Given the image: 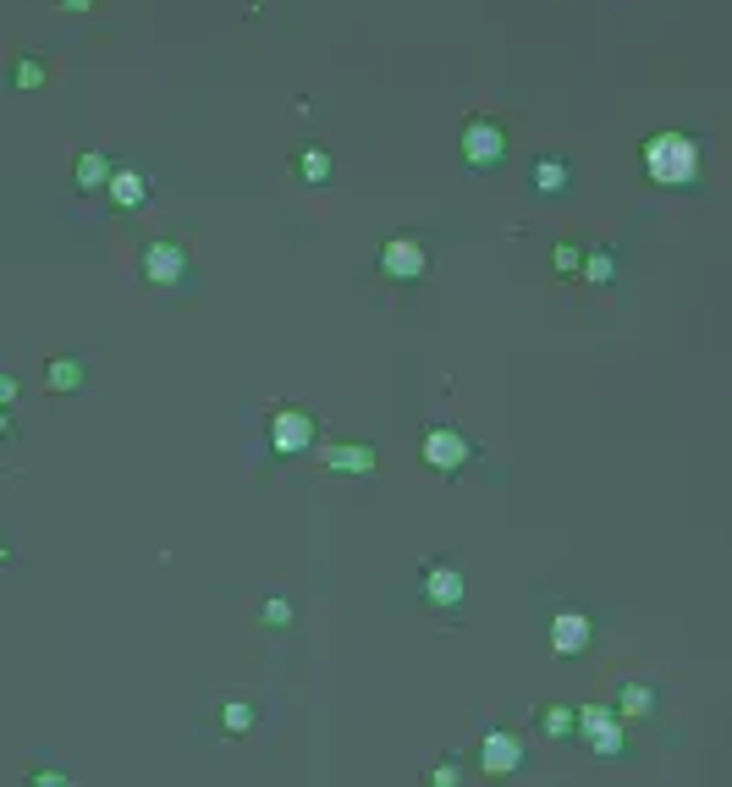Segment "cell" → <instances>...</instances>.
Wrapping results in <instances>:
<instances>
[{
    "instance_id": "obj_19",
    "label": "cell",
    "mask_w": 732,
    "mask_h": 787,
    "mask_svg": "<svg viewBox=\"0 0 732 787\" xmlns=\"http://www.w3.org/2000/svg\"><path fill=\"white\" fill-rule=\"evenodd\" d=\"M540 732H545V738H573V710H567V705H551V710L540 716Z\"/></svg>"
},
{
    "instance_id": "obj_28",
    "label": "cell",
    "mask_w": 732,
    "mask_h": 787,
    "mask_svg": "<svg viewBox=\"0 0 732 787\" xmlns=\"http://www.w3.org/2000/svg\"><path fill=\"white\" fill-rule=\"evenodd\" d=\"M0 435H12V408H0Z\"/></svg>"
},
{
    "instance_id": "obj_21",
    "label": "cell",
    "mask_w": 732,
    "mask_h": 787,
    "mask_svg": "<svg viewBox=\"0 0 732 787\" xmlns=\"http://www.w3.org/2000/svg\"><path fill=\"white\" fill-rule=\"evenodd\" d=\"M430 787H463V765L457 760H435L430 765Z\"/></svg>"
},
{
    "instance_id": "obj_1",
    "label": "cell",
    "mask_w": 732,
    "mask_h": 787,
    "mask_svg": "<svg viewBox=\"0 0 732 787\" xmlns=\"http://www.w3.org/2000/svg\"><path fill=\"white\" fill-rule=\"evenodd\" d=\"M644 171H650L661 188H688V182L699 177V144L688 133H655L644 138Z\"/></svg>"
},
{
    "instance_id": "obj_15",
    "label": "cell",
    "mask_w": 732,
    "mask_h": 787,
    "mask_svg": "<svg viewBox=\"0 0 732 787\" xmlns=\"http://www.w3.org/2000/svg\"><path fill=\"white\" fill-rule=\"evenodd\" d=\"M325 463L347 468V474H369L375 468V446H325Z\"/></svg>"
},
{
    "instance_id": "obj_5",
    "label": "cell",
    "mask_w": 732,
    "mask_h": 787,
    "mask_svg": "<svg viewBox=\"0 0 732 787\" xmlns=\"http://www.w3.org/2000/svg\"><path fill=\"white\" fill-rule=\"evenodd\" d=\"M424 270H430V254H424L419 237H391L380 248V276L386 281H419Z\"/></svg>"
},
{
    "instance_id": "obj_13",
    "label": "cell",
    "mask_w": 732,
    "mask_h": 787,
    "mask_svg": "<svg viewBox=\"0 0 732 787\" xmlns=\"http://www.w3.org/2000/svg\"><path fill=\"white\" fill-rule=\"evenodd\" d=\"M215 721H221V732L243 738V732H254V727H259V710L248 705V699H226V705L215 710Z\"/></svg>"
},
{
    "instance_id": "obj_25",
    "label": "cell",
    "mask_w": 732,
    "mask_h": 787,
    "mask_svg": "<svg viewBox=\"0 0 732 787\" xmlns=\"http://www.w3.org/2000/svg\"><path fill=\"white\" fill-rule=\"evenodd\" d=\"M28 787H72V776H61V771H34V776H28Z\"/></svg>"
},
{
    "instance_id": "obj_14",
    "label": "cell",
    "mask_w": 732,
    "mask_h": 787,
    "mask_svg": "<svg viewBox=\"0 0 732 787\" xmlns=\"http://www.w3.org/2000/svg\"><path fill=\"white\" fill-rule=\"evenodd\" d=\"M611 710H617V716H650V710H655V688L650 683H622L617 688V705H611Z\"/></svg>"
},
{
    "instance_id": "obj_12",
    "label": "cell",
    "mask_w": 732,
    "mask_h": 787,
    "mask_svg": "<svg viewBox=\"0 0 732 787\" xmlns=\"http://www.w3.org/2000/svg\"><path fill=\"white\" fill-rule=\"evenodd\" d=\"M105 188H111V199L122 204V210H138V204L149 199V182H144V171H111V182H105Z\"/></svg>"
},
{
    "instance_id": "obj_18",
    "label": "cell",
    "mask_w": 732,
    "mask_h": 787,
    "mask_svg": "<svg viewBox=\"0 0 732 787\" xmlns=\"http://www.w3.org/2000/svg\"><path fill=\"white\" fill-rule=\"evenodd\" d=\"M578 270H584V281H595V287H606V281L617 276V259H611L606 248H595V254H584V265H578Z\"/></svg>"
},
{
    "instance_id": "obj_6",
    "label": "cell",
    "mask_w": 732,
    "mask_h": 787,
    "mask_svg": "<svg viewBox=\"0 0 732 787\" xmlns=\"http://www.w3.org/2000/svg\"><path fill=\"white\" fill-rule=\"evenodd\" d=\"M523 754H529V743H523L518 732H507V727L485 732V743H479V765H485L490 776H518Z\"/></svg>"
},
{
    "instance_id": "obj_16",
    "label": "cell",
    "mask_w": 732,
    "mask_h": 787,
    "mask_svg": "<svg viewBox=\"0 0 732 787\" xmlns=\"http://www.w3.org/2000/svg\"><path fill=\"white\" fill-rule=\"evenodd\" d=\"M529 182H534L540 193H562V188H567V166H562L556 155H545V160H534V177H529Z\"/></svg>"
},
{
    "instance_id": "obj_24",
    "label": "cell",
    "mask_w": 732,
    "mask_h": 787,
    "mask_svg": "<svg viewBox=\"0 0 732 787\" xmlns=\"http://www.w3.org/2000/svg\"><path fill=\"white\" fill-rule=\"evenodd\" d=\"M551 259H556V270H562V276H578V265H584V254H578L573 243H556Z\"/></svg>"
},
{
    "instance_id": "obj_23",
    "label": "cell",
    "mask_w": 732,
    "mask_h": 787,
    "mask_svg": "<svg viewBox=\"0 0 732 787\" xmlns=\"http://www.w3.org/2000/svg\"><path fill=\"white\" fill-rule=\"evenodd\" d=\"M259 617H265L270 628H287V622H292V606H287V600H281V595H270L265 606H259Z\"/></svg>"
},
{
    "instance_id": "obj_9",
    "label": "cell",
    "mask_w": 732,
    "mask_h": 787,
    "mask_svg": "<svg viewBox=\"0 0 732 787\" xmlns=\"http://www.w3.org/2000/svg\"><path fill=\"white\" fill-rule=\"evenodd\" d=\"M424 595H430V606L457 611V606H463V595H468V584H463V573H457V567H430V573H424Z\"/></svg>"
},
{
    "instance_id": "obj_3",
    "label": "cell",
    "mask_w": 732,
    "mask_h": 787,
    "mask_svg": "<svg viewBox=\"0 0 732 787\" xmlns=\"http://www.w3.org/2000/svg\"><path fill=\"white\" fill-rule=\"evenodd\" d=\"M314 446V413L303 408H276L270 413V452L276 457H298Z\"/></svg>"
},
{
    "instance_id": "obj_20",
    "label": "cell",
    "mask_w": 732,
    "mask_h": 787,
    "mask_svg": "<svg viewBox=\"0 0 732 787\" xmlns=\"http://www.w3.org/2000/svg\"><path fill=\"white\" fill-rule=\"evenodd\" d=\"M589 749H595V754H622V716L606 721L600 732H589Z\"/></svg>"
},
{
    "instance_id": "obj_26",
    "label": "cell",
    "mask_w": 732,
    "mask_h": 787,
    "mask_svg": "<svg viewBox=\"0 0 732 787\" xmlns=\"http://www.w3.org/2000/svg\"><path fill=\"white\" fill-rule=\"evenodd\" d=\"M12 402H17V380L0 375V408H12Z\"/></svg>"
},
{
    "instance_id": "obj_2",
    "label": "cell",
    "mask_w": 732,
    "mask_h": 787,
    "mask_svg": "<svg viewBox=\"0 0 732 787\" xmlns=\"http://www.w3.org/2000/svg\"><path fill=\"white\" fill-rule=\"evenodd\" d=\"M424 463H430L435 474H457V468L474 463V441H468L463 430L435 424V430H424Z\"/></svg>"
},
{
    "instance_id": "obj_11",
    "label": "cell",
    "mask_w": 732,
    "mask_h": 787,
    "mask_svg": "<svg viewBox=\"0 0 732 787\" xmlns=\"http://www.w3.org/2000/svg\"><path fill=\"white\" fill-rule=\"evenodd\" d=\"M111 171L116 166L100 155V149H83V155H78V177H72V182H78V193H100L105 182H111Z\"/></svg>"
},
{
    "instance_id": "obj_27",
    "label": "cell",
    "mask_w": 732,
    "mask_h": 787,
    "mask_svg": "<svg viewBox=\"0 0 732 787\" xmlns=\"http://www.w3.org/2000/svg\"><path fill=\"white\" fill-rule=\"evenodd\" d=\"M61 6H67V12H89L94 0H61Z\"/></svg>"
},
{
    "instance_id": "obj_10",
    "label": "cell",
    "mask_w": 732,
    "mask_h": 787,
    "mask_svg": "<svg viewBox=\"0 0 732 787\" xmlns=\"http://www.w3.org/2000/svg\"><path fill=\"white\" fill-rule=\"evenodd\" d=\"M83 380H89L83 358H50V364H45V386H50V391H61V397L83 391Z\"/></svg>"
},
{
    "instance_id": "obj_4",
    "label": "cell",
    "mask_w": 732,
    "mask_h": 787,
    "mask_svg": "<svg viewBox=\"0 0 732 787\" xmlns=\"http://www.w3.org/2000/svg\"><path fill=\"white\" fill-rule=\"evenodd\" d=\"M501 155H507V133L496 122H485V116H474L463 127V160L474 171H490V166H501Z\"/></svg>"
},
{
    "instance_id": "obj_17",
    "label": "cell",
    "mask_w": 732,
    "mask_h": 787,
    "mask_svg": "<svg viewBox=\"0 0 732 787\" xmlns=\"http://www.w3.org/2000/svg\"><path fill=\"white\" fill-rule=\"evenodd\" d=\"M298 177H303V182H325V177H331V155L309 144V149L298 155Z\"/></svg>"
},
{
    "instance_id": "obj_22",
    "label": "cell",
    "mask_w": 732,
    "mask_h": 787,
    "mask_svg": "<svg viewBox=\"0 0 732 787\" xmlns=\"http://www.w3.org/2000/svg\"><path fill=\"white\" fill-rule=\"evenodd\" d=\"M12 78H17V89H39V83H45V61L23 56V61H17V72H12Z\"/></svg>"
},
{
    "instance_id": "obj_8",
    "label": "cell",
    "mask_w": 732,
    "mask_h": 787,
    "mask_svg": "<svg viewBox=\"0 0 732 787\" xmlns=\"http://www.w3.org/2000/svg\"><path fill=\"white\" fill-rule=\"evenodd\" d=\"M589 633H595V628H589V617L567 606V611H556V617H551V650L562 655V661H573V655L589 650Z\"/></svg>"
},
{
    "instance_id": "obj_7",
    "label": "cell",
    "mask_w": 732,
    "mask_h": 787,
    "mask_svg": "<svg viewBox=\"0 0 732 787\" xmlns=\"http://www.w3.org/2000/svg\"><path fill=\"white\" fill-rule=\"evenodd\" d=\"M182 276H188V254H182V243H149L144 248V281L149 287H177Z\"/></svg>"
}]
</instances>
